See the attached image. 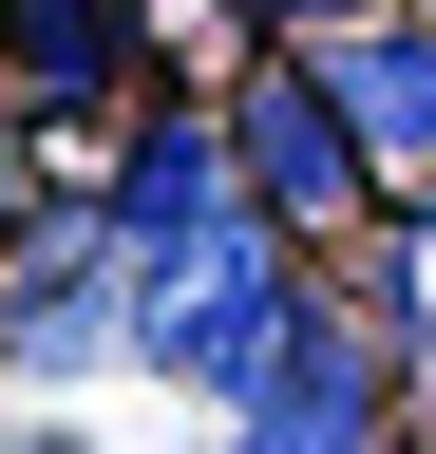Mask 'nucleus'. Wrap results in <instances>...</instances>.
Wrapping results in <instances>:
<instances>
[{"instance_id": "nucleus-1", "label": "nucleus", "mask_w": 436, "mask_h": 454, "mask_svg": "<svg viewBox=\"0 0 436 454\" xmlns=\"http://www.w3.org/2000/svg\"><path fill=\"white\" fill-rule=\"evenodd\" d=\"M304 303H322V265L285 247V227H209V247H171V265H133V360L152 379H190V397H247L285 379V340H304Z\"/></svg>"}, {"instance_id": "nucleus-4", "label": "nucleus", "mask_w": 436, "mask_h": 454, "mask_svg": "<svg viewBox=\"0 0 436 454\" xmlns=\"http://www.w3.org/2000/svg\"><path fill=\"white\" fill-rule=\"evenodd\" d=\"M152 76V0H0V133H95Z\"/></svg>"}, {"instance_id": "nucleus-6", "label": "nucleus", "mask_w": 436, "mask_h": 454, "mask_svg": "<svg viewBox=\"0 0 436 454\" xmlns=\"http://www.w3.org/2000/svg\"><path fill=\"white\" fill-rule=\"evenodd\" d=\"M322 95H342L379 208H436V20H361V38H322Z\"/></svg>"}, {"instance_id": "nucleus-3", "label": "nucleus", "mask_w": 436, "mask_h": 454, "mask_svg": "<svg viewBox=\"0 0 436 454\" xmlns=\"http://www.w3.org/2000/svg\"><path fill=\"white\" fill-rule=\"evenodd\" d=\"M379 417H399V340H379L342 284H322V303H304V340H285V379L228 417V454H399Z\"/></svg>"}, {"instance_id": "nucleus-5", "label": "nucleus", "mask_w": 436, "mask_h": 454, "mask_svg": "<svg viewBox=\"0 0 436 454\" xmlns=\"http://www.w3.org/2000/svg\"><path fill=\"white\" fill-rule=\"evenodd\" d=\"M95 208H115V247H133V265H171V247H209V227H247L228 95H133V170H115Z\"/></svg>"}, {"instance_id": "nucleus-8", "label": "nucleus", "mask_w": 436, "mask_h": 454, "mask_svg": "<svg viewBox=\"0 0 436 454\" xmlns=\"http://www.w3.org/2000/svg\"><path fill=\"white\" fill-rule=\"evenodd\" d=\"M20 247H38V190H20V133H0V284H20Z\"/></svg>"}, {"instance_id": "nucleus-9", "label": "nucleus", "mask_w": 436, "mask_h": 454, "mask_svg": "<svg viewBox=\"0 0 436 454\" xmlns=\"http://www.w3.org/2000/svg\"><path fill=\"white\" fill-rule=\"evenodd\" d=\"M38 454H58V435H38Z\"/></svg>"}, {"instance_id": "nucleus-2", "label": "nucleus", "mask_w": 436, "mask_h": 454, "mask_svg": "<svg viewBox=\"0 0 436 454\" xmlns=\"http://www.w3.org/2000/svg\"><path fill=\"white\" fill-rule=\"evenodd\" d=\"M228 170H247V208L285 227L304 265L379 208V170H361V133H342V95H322V57H247V76H228Z\"/></svg>"}, {"instance_id": "nucleus-7", "label": "nucleus", "mask_w": 436, "mask_h": 454, "mask_svg": "<svg viewBox=\"0 0 436 454\" xmlns=\"http://www.w3.org/2000/svg\"><path fill=\"white\" fill-rule=\"evenodd\" d=\"M228 20H247L266 57H322V38H361V20H399V0H228Z\"/></svg>"}]
</instances>
